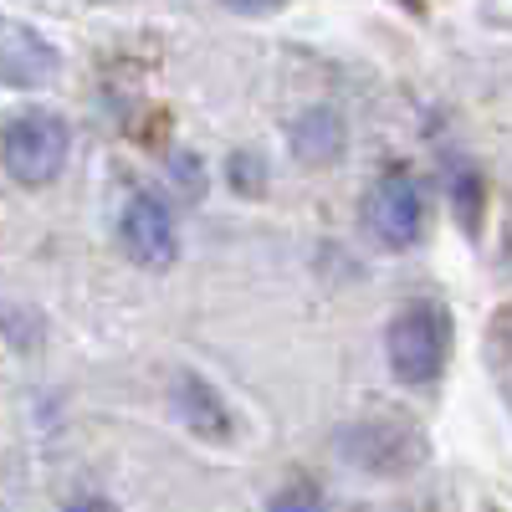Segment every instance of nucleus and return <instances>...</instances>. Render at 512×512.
<instances>
[{"instance_id": "1", "label": "nucleus", "mask_w": 512, "mask_h": 512, "mask_svg": "<svg viewBox=\"0 0 512 512\" xmlns=\"http://www.w3.org/2000/svg\"><path fill=\"white\" fill-rule=\"evenodd\" d=\"M446 313L436 303H410L384 328V359L400 384H431L446 369Z\"/></svg>"}, {"instance_id": "2", "label": "nucleus", "mask_w": 512, "mask_h": 512, "mask_svg": "<svg viewBox=\"0 0 512 512\" xmlns=\"http://www.w3.org/2000/svg\"><path fill=\"white\" fill-rule=\"evenodd\" d=\"M67 149H72V134L57 113H21L6 128V144H0L11 180L21 185H52L67 164Z\"/></svg>"}, {"instance_id": "3", "label": "nucleus", "mask_w": 512, "mask_h": 512, "mask_svg": "<svg viewBox=\"0 0 512 512\" xmlns=\"http://www.w3.org/2000/svg\"><path fill=\"white\" fill-rule=\"evenodd\" d=\"M118 236H123L128 256H134L139 267H149V272L175 267V256H180L175 216H169V205L159 195H134V200H128L123 221H118Z\"/></svg>"}, {"instance_id": "4", "label": "nucleus", "mask_w": 512, "mask_h": 512, "mask_svg": "<svg viewBox=\"0 0 512 512\" xmlns=\"http://www.w3.org/2000/svg\"><path fill=\"white\" fill-rule=\"evenodd\" d=\"M364 221H369V236L379 246H410L420 236V221H425V200H420V185L410 175H384L369 200H364Z\"/></svg>"}, {"instance_id": "5", "label": "nucleus", "mask_w": 512, "mask_h": 512, "mask_svg": "<svg viewBox=\"0 0 512 512\" xmlns=\"http://www.w3.org/2000/svg\"><path fill=\"white\" fill-rule=\"evenodd\" d=\"M338 149H344V123L328 108H313L292 123V154L303 164H328Z\"/></svg>"}, {"instance_id": "6", "label": "nucleus", "mask_w": 512, "mask_h": 512, "mask_svg": "<svg viewBox=\"0 0 512 512\" xmlns=\"http://www.w3.org/2000/svg\"><path fill=\"white\" fill-rule=\"evenodd\" d=\"M175 410L185 415V425H190V431H200V436H231L226 405H221V400H216V390H210L205 379H195V374H185V379H180V390H175Z\"/></svg>"}, {"instance_id": "7", "label": "nucleus", "mask_w": 512, "mask_h": 512, "mask_svg": "<svg viewBox=\"0 0 512 512\" xmlns=\"http://www.w3.org/2000/svg\"><path fill=\"white\" fill-rule=\"evenodd\" d=\"M272 512H328V507H323V497H318V492L297 487V492H282V497L272 502Z\"/></svg>"}, {"instance_id": "8", "label": "nucleus", "mask_w": 512, "mask_h": 512, "mask_svg": "<svg viewBox=\"0 0 512 512\" xmlns=\"http://www.w3.org/2000/svg\"><path fill=\"white\" fill-rule=\"evenodd\" d=\"M67 512H118V507H113L108 497H82V502H72Z\"/></svg>"}, {"instance_id": "9", "label": "nucleus", "mask_w": 512, "mask_h": 512, "mask_svg": "<svg viewBox=\"0 0 512 512\" xmlns=\"http://www.w3.org/2000/svg\"><path fill=\"white\" fill-rule=\"evenodd\" d=\"M226 6H231V11H272L277 0H226Z\"/></svg>"}]
</instances>
